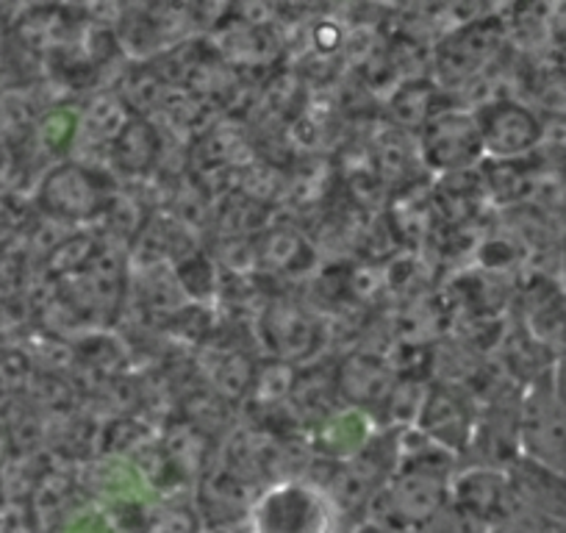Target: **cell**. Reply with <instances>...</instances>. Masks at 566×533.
Returning a JSON list of instances; mask_svg holds the SVG:
<instances>
[{"mask_svg": "<svg viewBox=\"0 0 566 533\" xmlns=\"http://www.w3.org/2000/svg\"><path fill=\"white\" fill-rule=\"evenodd\" d=\"M369 533H384V531H369Z\"/></svg>", "mask_w": 566, "mask_h": 533, "instance_id": "3", "label": "cell"}, {"mask_svg": "<svg viewBox=\"0 0 566 533\" xmlns=\"http://www.w3.org/2000/svg\"><path fill=\"white\" fill-rule=\"evenodd\" d=\"M511 483L522 509L566 525V470L531 459L516 467Z\"/></svg>", "mask_w": 566, "mask_h": 533, "instance_id": "2", "label": "cell"}, {"mask_svg": "<svg viewBox=\"0 0 566 533\" xmlns=\"http://www.w3.org/2000/svg\"><path fill=\"white\" fill-rule=\"evenodd\" d=\"M328 500L301 483H286L261 498L253 514V533H331Z\"/></svg>", "mask_w": 566, "mask_h": 533, "instance_id": "1", "label": "cell"}]
</instances>
